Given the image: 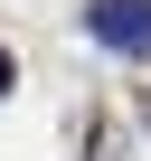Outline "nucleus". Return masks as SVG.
Masks as SVG:
<instances>
[{"label": "nucleus", "mask_w": 151, "mask_h": 161, "mask_svg": "<svg viewBox=\"0 0 151 161\" xmlns=\"http://www.w3.org/2000/svg\"><path fill=\"white\" fill-rule=\"evenodd\" d=\"M85 29H95L104 47H123V57H151V0H95Z\"/></svg>", "instance_id": "nucleus-1"}, {"label": "nucleus", "mask_w": 151, "mask_h": 161, "mask_svg": "<svg viewBox=\"0 0 151 161\" xmlns=\"http://www.w3.org/2000/svg\"><path fill=\"white\" fill-rule=\"evenodd\" d=\"M0 95H10V47H0Z\"/></svg>", "instance_id": "nucleus-2"}]
</instances>
